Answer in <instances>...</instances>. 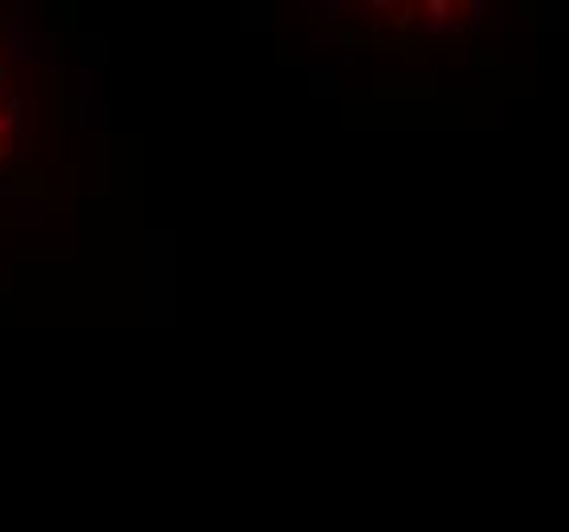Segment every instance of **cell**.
Masks as SVG:
<instances>
[{"mask_svg": "<svg viewBox=\"0 0 569 532\" xmlns=\"http://www.w3.org/2000/svg\"><path fill=\"white\" fill-rule=\"evenodd\" d=\"M0 82H4V78H0ZM0 127H4V115H0Z\"/></svg>", "mask_w": 569, "mask_h": 532, "instance_id": "obj_1", "label": "cell"}]
</instances>
